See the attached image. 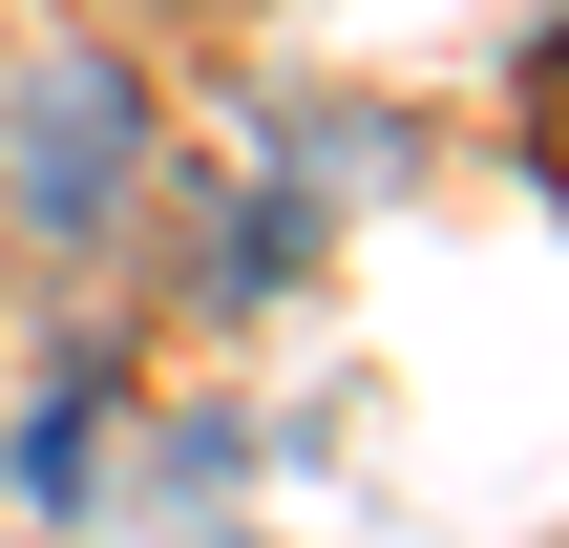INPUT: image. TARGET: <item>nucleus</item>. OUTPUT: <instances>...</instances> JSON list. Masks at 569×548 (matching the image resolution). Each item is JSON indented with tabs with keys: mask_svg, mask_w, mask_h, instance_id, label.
<instances>
[{
	"mask_svg": "<svg viewBox=\"0 0 569 548\" xmlns=\"http://www.w3.org/2000/svg\"><path fill=\"white\" fill-rule=\"evenodd\" d=\"M296 232H317L296 190H253V211H211V296H274V275H296Z\"/></svg>",
	"mask_w": 569,
	"mask_h": 548,
	"instance_id": "obj_3",
	"label": "nucleus"
},
{
	"mask_svg": "<svg viewBox=\"0 0 569 548\" xmlns=\"http://www.w3.org/2000/svg\"><path fill=\"white\" fill-rule=\"evenodd\" d=\"M84 465H106V359H63L42 422H21V486H84Z\"/></svg>",
	"mask_w": 569,
	"mask_h": 548,
	"instance_id": "obj_2",
	"label": "nucleus"
},
{
	"mask_svg": "<svg viewBox=\"0 0 569 548\" xmlns=\"http://www.w3.org/2000/svg\"><path fill=\"white\" fill-rule=\"evenodd\" d=\"M148 63H106V42H42L21 84H0V232H42V253H127L148 232Z\"/></svg>",
	"mask_w": 569,
	"mask_h": 548,
	"instance_id": "obj_1",
	"label": "nucleus"
}]
</instances>
